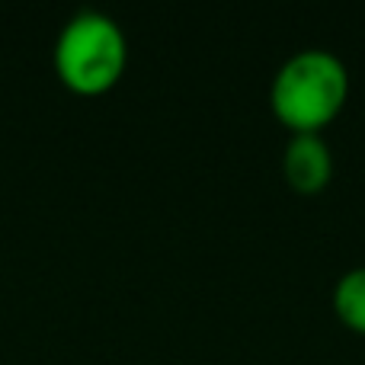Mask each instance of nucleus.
<instances>
[{
    "mask_svg": "<svg viewBox=\"0 0 365 365\" xmlns=\"http://www.w3.org/2000/svg\"><path fill=\"white\" fill-rule=\"evenodd\" d=\"M282 177L295 192L314 195L334 180V151L321 132H292L282 151Z\"/></svg>",
    "mask_w": 365,
    "mask_h": 365,
    "instance_id": "obj_3",
    "label": "nucleus"
},
{
    "mask_svg": "<svg viewBox=\"0 0 365 365\" xmlns=\"http://www.w3.org/2000/svg\"><path fill=\"white\" fill-rule=\"evenodd\" d=\"M55 74L71 93L100 96L122 81L128 64V38L103 10H81L61 26L51 51Z\"/></svg>",
    "mask_w": 365,
    "mask_h": 365,
    "instance_id": "obj_2",
    "label": "nucleus"
},
{
    "mask_svg": "<svg viewBox=\"0 0 365 365\" xmlns=\"http://www.w3.org/2000/svg\"><path fill=\"white\" fill-rule=\"evenodd\" d=\"M330 302H334V314L349 330L365 336V266H353L336 279Z\"/></svg>",
    "mask_w": 365,
    "mask_h": 365,
    "instance_id": "obj_4",
    "label": "nucleus"
},
{
    "mask_svg": "<svg viewBox=\"0 0 365 365\" xmlns=\"http://www.w3.org/2000/svg\"><path fill=\"white\" fill-rule=\"evenodd\" d=\"M349 96V71L330 48L289 55L269 83L272 115L289 132H321L336 119Z\"/></svg>",
    "mask_w": 365,
    "mask_h": 365,
    "instance_id": "obj_1",
    "label": "nucleus"
}]
</instances>
